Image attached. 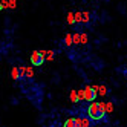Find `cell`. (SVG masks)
Returning a JSON list of instances; mask_svg holds the SVG:
<instances>
[{"instance_id":"3","label":"cell","mask_w":127,"mask_h":127,"mask_svg":"<svg viewBox=\"0 0 127 127\" xmlns=\"http://www.w3.org/2000/svg\"><path fill=\"white\" fill-rule=\"evenodd\" d=\"M77 123H78V127H90V118L89 116H78Z\"/></svg>"},{"instance_id":"6","label":"cell","mask_w":127,"mask_h":127,"mask_svg":"<svg viewBox=\"0 0 127 127\" xmlns=\"http://www.w3.org/2000/svg\"><path fill=\"white\" fill-rule=\"evenodd\" d=\"M12 77H14V80L19 78V70H17V69H14V70H12Z\"/></svg>"},{"instance_id":"4","label":"cell","mask_w":127,"mask_h":127,"mask_svg":"<svg viewBox=\"0 0 127 127\" xmlns=\"http://www.w3.org/2000/svg\"><path fill=\"white\" fill-rule=\"evenodd\" d=\"M63 127H78V123H77V118H69V120H66L64 126Z\"/></svg>"},{"instance_id":"5","label":"cell","mask_w":127,"mask_h":127,"mask_svg":"<svg viewBox=\"0 0 127 127\" xmlns=\"http://www.w3.org/2000/svg\"><path fill=\"white\" fill-rule=\"evenodd\" d=\"M86 98L87 99H94L95 98V90L92 87H86Z\"/></svg>"},{"instance_id":"1","label":"cell","mask_w":127,"mask_h":127,"mask_svg":"<svg viewBox=\"0 0 127 127\" xmlns=\"http://www.w3.org/2000/svg\"><path fill=\"white\" fill-rule=\"evenodd\" d=\"M87 116L94 121H99L106 116V107L103 103H92L87 107Z\"/></svg>"},{"instance_id":"2","label":"cell","mask_w":127,"mask_h":127,"mask_svg":"<svg viewBox=\"0 0 127 127\" xmlns=\"http://www.w3.org/2000/svg\"><path fill=\"white\" fill-rule=\"evenodd\" d=\"M31 63L34 66H41L44 63V54L40 51H34L32 55H31Z\"/></svg>"}]
</instances>
